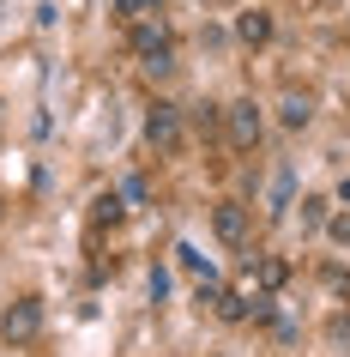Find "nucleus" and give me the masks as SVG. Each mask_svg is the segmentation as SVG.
Returning a JSON list of instances; mask_svg holds the SVG:
<instances>
[{"mask_svg": "<svg viewBox=\"0 0 350 357\" xmlns=\"http://www.w3.org/2000/svg\"><path fill=\"white\" fill-rule=\"evenodd\" d=\"M169 43V31H164V19L151 24V19H133V49H139V55H151V49H164Z\"/></svg>", "mask_w": 350, "mask_h": 357, "instance_id": "nucleus-7", "label": "nucleus"}, {"mask_svg": "<svg viewBox=\"0 0 350 357\" xmlns=\"http://www.w3.org/2000/svg\"><path fill=\"white\" fill-rule=\"evenodd\" d=\"M236 37L248 43V49H260V43L272 37V13H260V6H254V13H241V19H236Z\"/></svg>", "mask_w": 350, "mask_h": 357, "instance_id": "nucleus-5", "label": "nucleus"}, {"mask_svg": "<svg viewBox=\"0 0 350 357\" xmlns=\"http://www.w3.org/2000/svg\"><path fill=\"white\" fill-rule=\"evenodd\" d=\"M212 309H218L223 321H248V297H241V291H218V303H212Z\"/></svg>", "mask_w": 350, "mask_h": 357, "instance_id": "nucleus-10", "label": "nucleus"}, {"mask_svg": "<svg viewBox=\"0 0 350 357\" xmlns=\"http://www.w3.org/2000/svg\"><path fill=\"white\" fill-rule=\"evenodd\" d=\"M145 139L164 151V158H169V151H182V109H175V103H157V109L145 115Z\"/></svg>", "mask_w": 350, "mask_h": 357, "instance_id": "nucleus-3", "label": "nucleus"}, {"mask_svg": "<svg viewBox=\"0 0 350 357\" xmlns=\"http://www.w3.org/2000/svg\"><path fill=\"white\" fill-rule=\"evenodd\" d=\"M326 230H332V243H344V248H350V212H338V218H326Z\"/></svg>", "mask_w": 350, "mask_h": 357, "instance_id": "nucleus-13", "label": "nucleus"}, {"mask_svg": "<svg viewBox=\"0 0 350 357\" xmlns=\"http://www.w3.org/2000/svg\"><path fill=\"white\" fill-rule=\"evenodd\" d=\"M223 128H230V146L254 151V146H260V133H266V115H260L254 97H236V103L223 109Z\"/></svg>", "mask_w": 350, "mask_h": 357, "instance_id": "nucleus-2", "label": "nucleus"}, {"mask_svg": "<svg viewBox=\"0 0 350 357\" xmlns=\"http://www.w3.org/2000/svg\"><path fill=\"white\" fill-rule=\"evenodd\" d=\"M0 218H6V212H0Z\"/></svg>", "mask_w": 350, "mask_h": 357, "instance_id": "nucleus-16", "label": "nucleus"}, {"mask_svg": "<svg viewBox=\"0 0 350 357\" xmlns=\"http://www.w3.org/2000/svg\"><path fill=\"white\" fill-rule=\"evenodd\" d=\"M278 115H284V128H308V121H314V97L308 91H284Z\"/></svg>", "mask_w": 350, "mask_h": 357, "instance_id": "nucleus-6", "label": "nucleus"}, {"mask_svg": "<svg viewBox=\"0 0 350 357\" xmlns=\"http://www.w3.org/2000/svg\"><path fill=\"white\" fill-rule=\"evenodd\" d=\"M212 230H218V243H230V248H248V206L241 200H218L212 206Z\"/></svg>", "mask_w": 350, "mask_h": 357, "instance_id": "nucleus-4", "label": "nucleus"}, {"mask_svg": "<svg viewBox=\"0 0 350 357\" xmlns=\"http://www.w3.org/2000/svg\"><path fill=\"white\" fill-rule=\"evenodd\" d=\"M139 67H145V79H169V73H175V55H169V43H164V49H151V55H139Z\"/></svg>", "mask_w": 350, "mask_h": 357, "instance_id": "nucleus-9", "label": "nucleus"}, {"mask_svg": "<svg viewBox=\"0 0 350 357\" xmlns=\"http://www.w3.org/2000/svg\"><path fill=\"white\" fill-rule=\"evenodd\" d=\"M37 333H42V303L37 297H13L0 309V339L6 345H31Z\"/></svg>", "mask_w": 350, "mask_h": 357, "instance_id": "nucleus-1", "label": "nucleus"}, {"mask_svg": "<svg viewBox=\"0 0 350 357\" xmlns=\"http://www.w3.org/2000/svg\"><path fill=\"white\" fill-rule=\"evenodd\" d=\"M254 279H260V291H278V284L290 279V266L278 261V255H260V266H254Z\"/></svg>", "mask_w": 350, "mask_h": 357, "instance_id": "nucleus-8", "label": "nucleus"}, {"mask_svg": "<svg viewBox=\"0 0 350 357\" xmlns=\"http://www.w3.org/2000/svg\"><path fill=\"white\" fill-rule=\"evenodd\" d=\"M151 6H157V0H121V13H127V19H145Z\"/></svg>", "mask_w": 350, "mask_h": 357, "instance_id": "nucleus-15", "label": "nucleus"}, {"mask_svg": "<svg viewBox=\"0 0 350 357\" xmlns=\"http://www.w3.org/2000/svg\"><path fill=\"white\" fill-rule=\"evenodd\" d=\"M91 218H97V225H115V218H121V200H115V194H97Z\"/></svg>", "mask_w": 350, "mask_h": 357, "instance_id": "nucleus-12", "label": "nucleus"}, {"mask_svg": "<svg viewBox=\"0 0 350 357\" xmlns=\"http://www.w3.org/2000/svg\"><path fill=\"white\" fill-rule=\"evenodd\" d=\"M320 225H326V200L308 194V200H302V230H320Z\"/></svg>", "mask_w": 350, "mask_h": 357, "instance_id": "nucleus-11", "label": "nucleus"}, {"mask_svg": "<svg viewBox=\"0 0 350 357\" xmlns=\"http://www.w3.org/2000/svg\"><path fill=\"white\" fill-rule=\"evenodd\" d=\"M175 255H182V266H187V273H212V266H205V255H200V248H175Z\"/></svg>", "mask_w": 350, "mask_h": 357, "instance_id": "nucleus-14", "label": "nucleus"}]
</instances>
